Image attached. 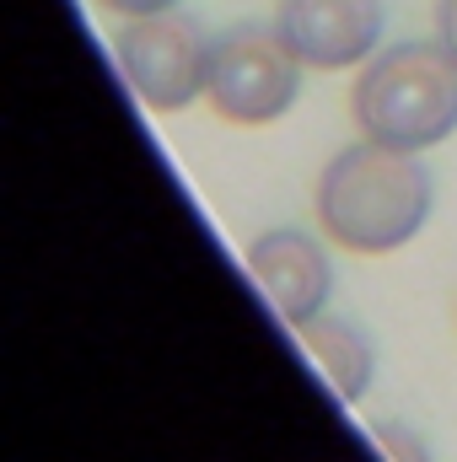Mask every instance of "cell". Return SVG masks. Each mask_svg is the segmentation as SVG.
Wrapping results in <instances>:
<instances>
[{
  "label": "cell",
  "instance_id": "7a4b0ae2",
  "mask_svg": "<svg viewBox=\"0 0 457 462\" xmlns=\"http://www.w3.org/2000/svg\"><path fill=\"white\" fill-rule=\"evenodd\" d=\"M350 114L377 145L431 151L457 129V60L442 49V38H409L371 54L355 76Z\"/></svg>",
  "mask_w": 457,
  "mask_h": 462
},
{
  "label": "cell",
  "instance_id": "5b68a950",
  "mask_svg": "<svg viewBox=\"0 0 457 462\" xmlns=\"http://www.w3.org/2000/svg\"><path fill=\"white\" fill-rule=\"evenodd\" d=\"M387 27L382 0H280L275 32L307 70H344L377 54Z\"/></svg>",
  "mask_w": 457,
  "mask_h": 462
},
{
  "label": "cell",
  "instance_id": "52a82bcc",
  "mask_svg": "<svg viewBox=\"0 0 457 462\" xmlns=\"http://www.w3.org/2000/svg\"><path fill=\"white\" fill-rule=\"evenodd\" d=\"M296 339L307 345V355L318 360V371L329 376V387L340 393L344 403H360L366 398V387H371V371H377V349L371 339L360 334V323H350V318H307L302 328H296Z\"/></svg>",
  "mask_w": 457,
  "mask_h": 462
},
{
  "label": "cell",
  "instance_id": "30bf717a",
  "mask_svg": "<svg viewBox=\"0 0 457 462\" xmlns=\"http://www.w3.org/2000/svg\"><path fill=\"white\" fill-rule=\"evenodd\" d=\"M436 38H442V49L457 60V0H436Z\"/></svg>",
  "mask_w": 457,
  "mask_h": 462
},
{
  "label": "cell",
  "instance_id": "6da1fadb",
  "mask_svg": "<svg viewBox=\"0 0 457 462\" xmlns=\"http://www.w3.org/2000/svg\"><path fill=\"white\" fill-rule=\"evenodd\" d=\"M318 221L350 253H393L431 221L436 183L415 151L377 140L344 145L318 178Z\"/></svg>",
  "mask_w": 457,
  "mask_h": 462
},
{
  "label": "cell",
  "instance_id": "ba28073f",
  "mask_svg": "<svg viewBox=\"0 0 457 462\" xmlns=\"http://www.w3.org/2000/svg\"><path fill=\"white\" fill-rule=\"evenodd\" d=\"M371 441H377L382 452H398V457H431V441H425V436H409V430H398V425L371 430Z\"/></svg>",
  "mask_w": 457,
  "mask_h": 462
},
{
  "label": "cell",
  "instance_id": "9c48e42d",
  "mask_svg": "<svg viewBox=\"0 0 457 462\" xmlns=\"http://www.w3.org/2000/svg\"><path fill=\"white\" fill-rule=\"evenodd\" d=\"M98 5H103V11H114V16H124V22H129V16H151V11H173L178 0H98Z\"/></svg>",
  "mask_w": 457,
  "mask_h": 462
},
{
  "label": "cell",
  "instance_id": "277c9868",
  "mask_svg": "<svg viewBox=\"0 0 457 462\" xmlns=\"http://www.w3.org/2000/svg\"><path fill=\"white\" fill-rule=\"evenodd\" d=\"M210 43L216 38L194 16L151 11V16H129V27L118 32V65H124V76L145 108L178 114L205 92Z\"/></svg>",
  "mask_w": 457,
  "mask_h": 462
},
{
  "label": "cell",
  "instance_id": "3957f363",
  "mask_svg": "<svg viewBox=\"0 0 457 462\" xmlns=\"http://www.w3.org/2000/svg\"><path fill=\"white\" fill-rule=\"evenodd\" d=\"M302 70L307 65L285 49L275 27L237 22L210 43L205 97L227 124H275L302 97Z\"/></svg>",
  "mask_w": 457,
  "mask_h": 462
},
{
  "label": "cell",
  "instance_id": "8992f818",
  "mask_svg": "<svg viewBox=\"0 0 457 462\" xmlns=\"http://www.w3.org/2000/svg\"><path fill=\"white\" fill-rule=\"evenodd\" d=\"M247 269L258 274V285L269 291L275 312L302 328L307 318H318L329 307V291H334V263L329 253L296 226H275L258 231L253 247H247Z\"/></svg>",
  "mask_w": 457,
  "mask_h": 462
}]
</instances>
